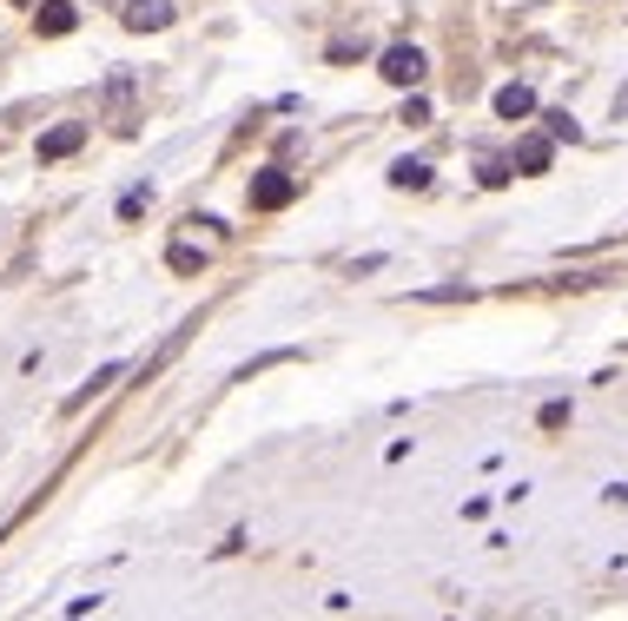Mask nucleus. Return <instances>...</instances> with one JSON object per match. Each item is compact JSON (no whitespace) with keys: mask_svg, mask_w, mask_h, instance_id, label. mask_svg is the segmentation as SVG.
Segmentation results:
<instances>
[{"mask_svg":"<svg viewBox=\"0 0 628 621\" xmlns=\"http://www.w3.org/2000/svg\"><path fill=\"white\" fill-rule=\"evenodd\" d=\"M291 192H298V179H291L285 165H265V172L252 179V205H258V212H278V205H291Z\"/></svg>","mask_w":628,"mask_h":621,"instance_id":"1","label":"nucleus"},{"mask_svg":"<svg viewBox=\"0 0 628 621\" xmlns=\"http://www.w3.org/2000/svg\"><path fill=\"white\" fill-rule=\"evenodd\" d=\"M377 73H384L391 86H417V79H424V53H417V46H391V53L377 60Z\"/></svg>","mask_w":628,"mask_h":621,"instance_id":"2","label":"nucleus"},{"mask_svg":"<svg viewBox=\"0 0 628 621\" xmlns=\"http://www.w3.org/2000/svg\"><path fill=\"white\" fill-rule=\"evenodd\" d=\"M126 26L132 33H159V26H172V0H126Z\"/></svg>","mask_w":628,"mask_h":621,"instance_id":"3","label":"nucleus"},{"mask_svg":"<svg viewBox=\"0 0 628 621\" xmlns=\"http://www.w3.org/2000/svg\"><path fill=\"white\" fill-rule=\"evenodd\" d=\"M79 146H86V126L66 119V126H53V132L40 139V159H66V152H79Z\"/></svg>","mask_w":628,"mask_h":621,"instance_id":"4","label":"nucleus"},{"mask_svg":"<svg viewBox=\"0 0 628 621\" xmlns=\"http://www.w3.org/2000/svg\"><path fill=\"white\" fill-rule=\"evenodd\" d=\"M73 20H79V7H73V0H40V13H33V26H40V33H73Z\"/></svg>","mask_w":628,"mask_h":621,"instance_id":"5","label":"nucleus"},{"mask_svg":"<svg viewBox=\"0 0 628 621\" xmlns=\"http://www.w3.org/2000/svg\"><path fill=\"white\" fill-rule=\"evenodd\" d=\"M497 113H503V119H530V113H536V93H530V86H503V93H497Z\"/></svg>","mask_w":628,"mask_h":621,"instance_id":"6","label":"nucleus"},{"mask_svg":"<svg viewBox=\"0 0 628 621\" xmlns=\"http://www.w3.org/2000/svg\"><path fill=\"white\" fill-rule=\"evenodd\" d=\"M391 185H397V192H424V185H430V165H424V159H397V165H391Z\"/></svg>","mask_w":628,"mask_h":621,"instance_id":"7","label":"nucleus"},{"mask_svg":"<svg viewBox=\"0 0 628 621\" xmlns=\"http://www.w3.org/2000/svg\"><path fill=\"white\" fill-rule=\"evenodd\" d=\"M517 165L523 172H550V139H523L517 146Z\"/></svg>","mask_w":628,"mask_h":621,"instance_id":"8","label":"nucleus"},{"mask_svg":"<svg viewBox=\"0 0 628 621\" xmlns=\"http://www.w3.org/2000/svg\"><path fill=\"white\" fill-rule=\"evenodd\" d=\"M113 377H119V364H106V371H99V377H93V384H86V390H73V397H66V410H79V404H86V397H99V390H106V384H113Z\"/></svg>","mask_w":628,"mask_h":621,"instance_id":"9","label":"nucleus"},{"mask_svg":"<svg viewBox=\"0 0 628 621\" xmlns=\"http://www.w3.org/2000/svg\"><path fill=\"white\" fill-rule=\"evenodd\" d=\"M166 258H172V271H205V251H192V245H172Z\"/></svg>","mask_w":628,"mask_h":621,"instance_id":"10","label":"nucleus"},{"mask_svg":"<svg viewBox=\"0 0 628 621\" xmlns=\"http://www.w3.org/2000/svg\"><path fill=\"white\" fill-rule=\"evenodd\" d=\"M146 199H152V185H132V192L119 199V218H139V205H146Z\"/></svg>","mask_w":628,"mask_h":621,"instance_id":"11","label":"nucleus"},{"mask_svg":"<svg viewBox=\"0 0 628 621\" xmlns=\"http://www.w3.org/2000/svg\"><path fill=\"white\" fill-rule=\"evenodd\" d=\"M576 132H583V126H576L570 113H550V139H576Z\"/></svg>","mask_w":628,"mask_h":621,"instance_id":"12","label":"nucleus"}]
</instances>
